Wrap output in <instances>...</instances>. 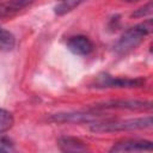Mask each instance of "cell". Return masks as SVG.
I'll list each match as a JSON object with an SVG mask.
<instances>
[{
  "label": "cell",
  "instance_id": "cell-14",
  "mask_svg": "<svg viewBox=\"0 0 153 153\" xmlns=\"http://www.w3.org/2000/svg\"><path fill=\"white\" fill-rule=\"evenodd\" d=\"M8 151H13V145L10 140L0 137V152H8Z\"/></svg>",
  "mask_w": 153,
  "mask_h": 153
},
{
  "label": "cell",
  "instance_id": "cell-10",
  "mask_svg": "<svg viewBox=\"0 0 153 153\" xmlns=\"http://www.w3.org/2000/svg\"><path fill=\"white\" fill-rule=\"evenodd\" d=\"M86 0H59V2L54 7V12L57 16H63L66 13L72 12L75 7L85 2Z\"/></svg>",
  "mask_w": 153,
  "mask_h": 153
},
{
  "label": "cell",
  "instance_id": "cell-11",
  "mask_svg": "<svg viewBox=\"0 0 153 153\" xmlns=\"http://www.w3.org/2000/svg\"><path fill=\"white\" fill-rule=\"evenodd\" d=\"M16 45V38L12 32L0 26V50L10 51Z\"/></svg>",
  "mask_w": 153,
  "mask_h": 153
},
{
  "label": "cell",
  "instance_id": "cell-8",
  "mask_svg": "<svg viewBox=\"0 0 153 153\" xmlns=\"http://www.w3.org/2000/svg\"><path fill=\"white\" fill-rule=\"evenodd\" d=\"M36 0H10L0 5V17H11L19 11L31 6Z\"/></svg>",
  "mask_w": 153,
  "mask_h": 153
},
{
  "label": "cell",
  "instance_id": "cell-12",
  "mask_svg": "<svg viewBox=\"0 0 153 153\" xmlns=\"http://www.w3.org/2000/svg\"><path fill=\"white\" fill-rule=\"evenodd\" d=\"M13 123H14L13 115L5 109H0V134L10 130Z\"/></svg>",
  "mask_w": 153,
  "mask_h": 153
},
{
  "label": "cell",
  "instance_id": "cell-9",
  "mask_svg": "<svg viewBox=\"0 0 153 153\" xmlns=\"http://www.w3.org/2000/svg\"><path fill=\"white\" fill-rule=\"evenodd\" d=\"M57 145L63 152H85L87 147L84 142L76 137L72 136H61L57 140Z\"/></svg>",
  "mask_w": 153,
  "mask_h": 153
},
{
  "label": "cell",
  "instance_id": "cell-6",
  "mask_svg": "<svg viewBox=\"0 0 153 153\" xmlns=\"http://www.w3.org/2000/svg\"><path fill=\"white\" fill-rule=\"evenodd\" d=\"M67 48L75 55H88L93 50V43L86 36H74L67 42Z\"/></svg>",
  "mask_w": 153,
  "mask_h": 153
},
{
  "label": "cell",
  "instance_id": "cell-13",
  "mask_svg": "<svg viewBox=\"0 0 153 153\" xmlns=\"http://www.w3.org/2000/svg\"><path fill=\"white\" fill-rule=\"evenodd\" d=\"M152 10H153V6H152V2L149 1L147 5H145L143 7H140L139 10H136L131 16L135 17V18H141V17H145V16H148L152 13Z\"/></svg>",
  "mask_w": 153,
  "mask_h": 153
},
{
  "label": "cell",
  "instance_id": "cell-3",
  "mask_svg": "<svg viewBox=\"0 0 153 153\" xmlns=\"http://www.w3.org/2000/svg\"><path fill=\"white\" fill-rule=\"evenodd\" d=\"M145 84L142 78H114L109 74H102L97 78L94 87H140Z\"/></svg>",
  "mask_w": 153,
  "mask_h": 153
},
{
  "label": "cell",
  "instance_id": "cell-7",
  "mask_svg": "<svg viewBox=\"0 0 153 153\" xmlns=\"http://www.w3.org/2000/svg\"><path fill=\"white\" fill-rule=\"evenodd\" d=\"M100 116L90 112H66V114H55L51 116V120L55 122H72V123H82L92 122Z\"/></svg>",
  "mask_w": 153,
  "mask_h": 153
},
{
  "label": "cell",
  "instance_id": "cell-1",
  "mask_svg": "<svg viewBox=\"0 0 153 153\" xmlns=\"http://www.w3.org/2000/svg\"><path fill=\"white\" fill-rule=\"evenodd\" d=\"M152 29H153L152 19H147L128 29L115 44V51L120 55H123V54L126 55L130 53L142 43L145 37L152 32Z\"/></svg>",
  "mask_w": 153,
  "mask_h": 153
},
{
  "label": "cell",
  "instance_id": "cell-4",
  "mask_svg": "<svg viewBox=\"0 0 153 153\" xmlns=\"http://www.w3.org/2000/svg\"><path fill=\"white\" fill-rule=\"evenodd\" d=\"M98 108L104 109H129V110H151L152 103L148 100H134V99H121L105 102Z\"/></svg>",
  "mask_w": 153,
  "mask_h": 153
},
{
  "label": "cell",
  "instance_id": "cell-5",
  "mask_svg": "<svg viewBox=\"0 0 153 153\" xmlns=\"http://www.w3.org/2000/svg\"><path fill=\"white\" fill-rule=\"evenodd\" d=\"M153 145L151 141L147 140H123L116 142L111 147V152H140V151H152Z\"/></svg>",
  "mask_w": 153,
  "mask_h": 153
},
{
  "label": "cell",
  "instance_id": "cell-15",
  "mask_svg": "<svg viewBox=\"0 0 153 153\" xmlns=\"http://www.w3.org/2000/svg\"><path fill=\"white\" fill-rule=\"evenodd\" d=\"M126 1H128V2H134V1H139V0H126Z\"/></svg>",
  "mask_w": 153,
  "mask_h": 153
},
{
  "label": "cell",
  "instance_id": "cell-2",
  "mask_svg": "<svg viewBox=\"0 0 153 153\" xmlns=\"http://www.w3.org/2000/svg\"><path fill=\"white\" fill-rule=\"evenodd\" d=\"M152 127V116L128 118V120H115L105 122H94L91 126V130L94 133H111L122 130H137Z\"/></svg>",
  "mask_w": 153,
  "mask_h": 153
}]
</instances>
